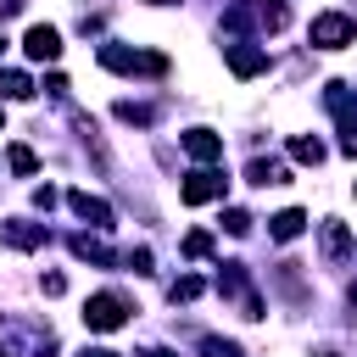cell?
<instances>
[{"label": "cell", "instance_id": "cell-1", "mask_svg": "<svg viewBox=\"0 0 357 357\" xmlns=\"http://www.w3.org/2000/svg\"><path fill=\"white\" fill-rule=\"evenodd\" d=\"M324 100H329V112H335V123H340V151L346 156H357V95H351V84H324Z\"/></svg>", "mask_w": 357, "mask_h": 357}, {"label": "cell", "instance_id": "cell-2", "mask_svg": "<svg viewBox=\"0 0 357 357\" xmlns=\"http://www.w3.org/2000/svg\"><path fill=\"white\" fill-rule=\"evenodd\" d=\"M100 67H112V73H151V78H162V73H167V56H156V50H128V45H100Z\"/></svg>", "mask_w": 357, "mask_h": 357}, {"label": "cell", "instance_id": "cell-3", "mask_svg": "<svg viewBox=\"0 0 357 357\" xmlns=\"http://www.w3.org/2000/svg\"><path fill=\"white\" fill-rule=\"evenodd\" d=\"M128 312H134V307H128L117 290H100V296H89V301H84V324H89L95 335H106V329H123V324H128Z\"/></svg>", "mask_w": 357, "mask_h": 357}, {"label": "cell", "instance_id": "cell-4", "mask_svg": "<svg viewBox=\"0 0 357 357\" xmlns=\"http://www.w3.org/2000/svg\"><path fill=\"white\" fill-rule=\"evenodd\" d=\"M351 39H357V22H351V17H340V11L312 17V45H318V50H340V45H351Z\"/></svg>", "mask_w": 357, "mask_h": 357}, {"label": "cell", "instance_id": "cell-5", "mask_svg": "<svg viewBox=\"0 0 357 357\" xmlns=\"http://www.w3.org/2000/svg\"><path fill=\"white\" fill-rule=\"evenodd\" d=\"M223 195V173L218 167H195V173H184V184H178V201L184 206H206V201H218Z\"/></svg>", "mask_w": 357, "mask_h": 357}, {"label": "cell", "instance_id": "cell-6", "mask_svg": "<svg viewBox=\"0 0 357 357\" xmlns=\"http://www.w3.org/2000/svg\"><path fill=\"white\" fill-rule=\"evenodd\" d=\"M22 50H28L33 61H56V56H61V33H56V28H45V22H33V28H28V39H22Z\"/></svg>", "mask_w": 357, "mask_h": 357}, {"label": "cell", "instance_id": "cell-7", "mask_svg": "<svg viewBox=\"0 0 357 357\" xmlns=\"http://www.w3.org/2000/svg\"><path fill=\"white\" fill-rule=\"evenodd\" d=\"M223 56H229V73H234V78H257V73L268 67V50H257V45H229Z\"/></svg>", "mask_w": 357, "mask_h": 357}, {"label": "cell", "instance_id": "cell-8", "mask_svg": "<svg viewBox=\"0 0 357 357\" xmlns=\"http://www.w3.org/2000/svg\"><path fill=\"white\" fill-rule=\"evenodd\" d=\"M67 206H73L84 223H95V229H106V223H112V206H106L100 195H89V190H67Z\"/></svg>", "mask_w": 357, "mask_h": 357}, {"label": "cell", "instance_id": "cell-9", "mask_svg": "<svg viewBox=\"0 0 357 357\" xmlns=\"http://www.w3.org/2000/svg\"><path fill=\"white\" fill-rule=\"evenodd\" d=\"M0 240L6 245H17V251H33V245H45V223H0Z\"/></svg>", "mask_w": 357, "mask_h": 357}, {"label": "cell", "instance_id": "cell-10", "mask_svg": "<svg viewBox=\"0 0 357 357\" xmlns=\"http://www.w3.org/2000/svg\"><path fill=\"white\" fill-rule=\"evenodd\" d=\"M184 151H190L195 162H218V156H223V139H218L212 128H190V134H184Z\"/></svg>", "mask_w": 357, "mask_h": 357}, {"label": "cell", "instance_id": "cell-11", "mask_svg": "<svg viewBox=\"0 0 357 357\" xmlns=\"http://www.w3.org/2000/svg\"><path fill=\"white\" fill-rule=\"evenodd\" d=\"M301 229H307V212H301V206H284L279 218H268V234H273V240H296Z\"/></svg>", "mask_w": 357, "mask_h": 357}, {"label": "cell", "instance_id": "cell-12", "mask_svg": "<svg viewBox=\"0 0 357 357\" xmlns=\"http://www.w3.org/2000/svg\"><path fill=\"white\" fill-rule=\"evenodd\" d=\"M346 251H351V234H346V223L324 218V257H329V262H346Z\"/></svg>", "mask_w": 357, "mask_h": 357}, {"label": "cell", "instance_id": "cell-13", "mask_svg": "<svg viewBox=\"0 0 357 357\" xmlns=\"http://www.w3.org/2000/svg\"><path fill=\"white\" fill-rule=\"evenodd\" d=\"M28 95H33V78L17 73V67H6L0 73V100H28Z\"/></svg>", "mask_w": 357, "mask_h": 357}, {"label": "cell", "instance_id": "cell-14", "mask_svg": "<svg viewBox=\"0 0 357 357\" xmlns=\"http://www.w3.org/2000/svg\"><path fill=\"white\" fill-rule=\"evenodd\" d=\"M245 178H251V184H284V162H262V156H257V162L245 167Z\"/></svg>", "mask_w": 357, "mask_h": 357}, {"label": "cell", "instance_id": "cell-15", "mask_svg": "<svg viewBox=\"0 0 357 357\" xmlns=\"http://www.w3.org/2000/svg\"><path fill=\"white\" fill-rule=\"evenodd\" d=\"M73 257H84V262H112V251H106L100 240H89V234H73Z\"/></svg>", "mask_w": 357, "mask_h": 357}, {"label": "cell", "instance_id": "cell-16", "mask_svg": "<svg viewBox=\"0 0 357 357\" xmlns=\"http://www.w3.org/2000/svg\"><path fill=\"white\" fill-rule=\"evenodd\" d=\"M257 22H262V28H284V22H290L284 0H262V6H257Z\"/></svg>", "mask_w": 357, "mask_h": 357}, {"label": "cell", "instance_id": "cell-17", "mask_svg": "<svg viewBox=\"0 0 357 357\" xmlns=\"http://www.w3.org/2000/svg\"><path fill=\"white\" fill-rule=\"evenodd\" d=\"M290 156H296V162H307V167H318V162H324V145L301 134V139H290Z\"/></svg>", "mask_w": 357, "mask_h": 357}, {"label": "cell", "instance_id": "cell-18", "mask_svg": "<svg viewBox=\"0 0 357 357\" xmlns=\"http://www.w3.org/2000/svg\"><path fill=\"white\" fill-rule=\"evenodd\" d=\"M6 167H11V173H33V167H39V156H33L28 145H11V151H6Z\"/></svg>", "mask_w": 357, "mask_h": 357}, {"label": "cell", "instance_id": "cell-19", "mask_svg": "<svg viewBox=\"0 0 357 357\" xmlns=\"http://www.w3.org/2000/svg\"><path fill=\"white\" fill-rule=\"evenodd\" d=\"M201 357H240V346H234V340H218V335H206V340H201Z\"/></svg>", "mask_w": 357, "mask_h": 357}, {"label": "cell", "instance_id": "cell-20", "mask_svg": "<svg viewBox=\"0 0 357 357\" xmlns=\"http://www.w3.org/2000/svg\"><path fill=\"white\" fill-rule=\"evenodd\" d=\"M117 117H123V123H139V128H145V123H151V106H134V100H117Z\"/></svg>", "mask_w": 357, "mask_h": 357}, {"label": "cell", "instance_id": "cell-21", "mask_svg": "<svg viewBox=\"0 0 357 357\" xmlns=\"http://www.w3.org/2000/svg\"><path fill=\"white\" fill-rule=\"evenodd\" d=\"M206 251H212V234H206V229L184 234V257H206Z\"/></svg>", "mask_w": 357, "mask_h": 357}, {"label": "cell", "instance_id": "cell-22", "mask_svg": "<svg viewBox=\"0 0 357 357\" xmlns=\"http://www.w3.org/2000/svg\"><path fill=\"white\" fill-rule=\"evenodd\" d=\"M223 229H229V234H251V218H245L240 206H229V212H223Z\"/></svg>", "mask_w": 357, "mask_h": 357}, {"label": "cell", "instance_id": "cell-23", "mask_svg": "<svg viewBox=\"0 0 357 357\" xmlns=\"http://www.w3.org/2000/svg\"><path fill=\"white\" fill-rule=\"evenodd\" d=\"M195 296H201V279H178L173 284V301H195Z\"/></svg>", "mask_w": 357, "mask_h": 357}, {"label": "cell", "instance_id": "cell-24", "mask_svg": "<svg viewBox=\"0 0 357 357\" xmlns=\"http://www.w3.org/2000/svg\"><path fill=\"white\" fill-rule=\"evenodd\" d=\"M128 268H134V273H151V251H145V245H139V251H128Z\"/></svg>", "mask_w": 357, "mask_h": 357}, {"label": "cell", "instance_id": "cell-25", "mask_svg": "<svg viewBox=\"0 0 357 357\" xmlns=\"http://www.w3.org/2000/svg\"><path fill=\"white\" fill-rule=\"evenodd\" d=\"M33 206H45V212H50V206H56V190H50V184H39V190H33Z\"/></svg>", "mask_w": 357, "mask_h": 357}, {"label": "cell", "instance_id": "cell-26", "mask_svg": "<svg viewBox=\"0 0 357 357\" xmlns=\"http://www.w3.org/2000/svg\"><path fill=\"white\" fill-rule=\"evenodd\" d=\"M39 284H45V296H61V290H67V279H61V273H45Z\"/></svg>", "mask_w": 357, "mask_h": 357}, {"label": "cell", "instance_id": "cell-27", "mask_svg": "<svg viewBox=\"0 0 357 357\" xmlns=\"http://www.w3.org/2000/svg\"><path fill=\"white\" fill-rule=\"evenodd\" d=\"M22 11V0H0V17H17Z\"/></svg>", "mask_w": 357, "mask_h": 357}, {"label": "cell", "instance_id": "cell-28", "mask_svg": "<svg viewBox=\"0 0 357 357\" xmlns=\"http://www.w3.org/2000/svg\"><path fill=\"white\" fill-rule=\"evenodd\" d=\"M145 357H173V351H162V346H151V351H145Z\"/></svg>", "mask_w": 357, "mask_h": 357}, {"label": "cell", "instance_id": "cell-29", "mask_svg": "<svg viewBox=\"0 0 357 357\" xmlns=\"http://www.w3.org/2000/svg\"><path fill=\"white\" fill-rule=\"evenodd\" d=\"M78 357H117V351H78Z\"/></svg>", "mask_w": 357, "mask_h": 357}, {"label": "cell", "instance_id": "cell-30", "mask_svg": "<svg viewBox=\"0 0 357 357\" xmlns=\"http://www.w3.org/2000/svg\"><path fill=\"white\" fill-rule=\"evenodd\" d=\"M151 6H173V0H151Z\"/></svg>", "mask_w": 357, "mask_h": 357}, {"label": "cell", "instance_id": "cell-31", "mask_svg": "<svg viewBox=\"0 0 357 357\" xmlns=\"http://www.w3.org/2000/svg\"><path fill=\"white\" fill-rule=\"evenodd\" d=\"M0 50H6V39H0Z\"/></svg>", "mask_w": 357, "mask_h": 357}, {"label": "cell", "instance_id": "cell-32", "mask_svg": "<svg viewBox=\"0 0 357 357\" xmlns=\"http://www.w3.org/2000/svg\"><path fill=\"white\" fill-rule=\"evenodd\" d=\"M351 190H357V184H351Z\"/></svg>", "mask_w": 357, "mask_h": 357}]
</instances>
